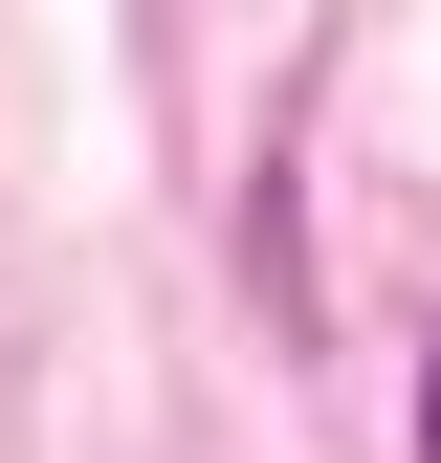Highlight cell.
Segmentation results:
<instances>
[{"mask_svg": "<svg viewBox=\"0 0 441 463\" xmlns=\"http://www.w3.org/2000/svg\"><path fill=\"white\" fill-rule=\"evenodd\" d=\"M419 463H441V375H419Z\"/></svg>", "mask_w": 441, "mask_h": 463, "instance_id": "cell-1", "label": "cell"}]
</instances>
